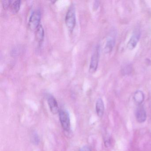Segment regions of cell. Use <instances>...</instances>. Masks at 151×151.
Wrapping results in <instances>:
<instances>
[{
    "label": "cell",
    "mask_w": 151,
    "mask_h": 151,
    "mask_svg": "<svg viewBox=\"0 0 151 151\" xmlns=\"http://www.w3.org/2000/svg\"><path fill=\"white\" fill-rule=\"evenodd\" d=\"M21 1L19 0L12 1L9 8L14 14L18 13L20 10L21 6Z\"/></svg>",
    "instance_id": "7c38bea8"
},
{
    "label": "cell",
    "mask_w": 151,
    "mask_h": 151,
    "mask_svg": "<svg viewBox=\"0 0 151 151\" xmlns=\"http://www.w3.org/2000/svg\"><path fill=\"white\" fill-rule=\"evenodd\" d=\"M65 23L69 30L72 32L76 24V11L73 5H71L68 9L65 17Z\"/></svg>",
    "instance_id": "6da1fadb"
},
{
    "label": "cell",
    "mask_w": 151,
    "mask_h": 151,
    "mask_svg": "<svg viewBox=\"0 0 151 151\" xmlns=\"http://www.w3.org/2000/svg\"><path fill=\"white\" fill-rule=\"evenodd\" d=\"M115 45V40L112 37H109L107 40L104 52L106 53H109L113 50Z\"/></svg>",
    "instance_id": "30bf717a"
},
{
    "label": "cell",
    "mask_w": 151,
    "mask_h": 151,
    "mask_svg": "<svg viewBox=\"0 0 151 151\" xmlns=\"http://www.w3.org/2000/svg\"><path fill=\"white\" fill-rule=\"evenodd\" d=\"M136 117L137 121L139 123H143L146 121L147 114L143 106L139 105L136 111Z\"/></svg>",
    "instance_id": "52a82bcc"
},
{
    "label": "cell",
    "mask_w": 151,
    "mask_h": 151,
    "mask_svg": "<svg viewBox=\"0 0 151 151\" xmlns=\"http://www.w3.org/2000/svg\"><path fill=\"white\" fill-rule=\"evenodd\" d=\"M99 1H94V4H93V8L94 10H97V9L99 8Z\"/></svg>",
    "instance_id": "9a60e30c"
},
{
    "label": "cell",
    "mask_w": 151,
    "mask_h": 151,
    "mask_svg": "<svg viewBox=\"0 0 151 151\" xmlns=\"http://www.w3.org/2000/svg\"><path fill=\"white\" fill-rule=\"evenodd\" d=\"M59 117L62 127L64 130L68 131L70 129V119L69 114L67 111L60 110L59 112Z\"/></svg>",
    "instance_id": "277c9868"
},
{
    "label": "cell",
    "mask_w": 151,
    "mask_h": 151,
    "mask_svg": "<svg viewBox=\"0 0 151 151\" xmlns=\"http://www.w3.org/2000/svg\"><path fill=\"white\" fill-rule=\"evenodd\" d=\"M105 110L104 102L102 99H99L96 102V111L97 115L99 117H101L103 115Z\"/></svg>",
    "instance_id": "ba28073f"
},
{
    "label": "cell",
    "mask_w": 151,
    "mask_h": 151,
    "mask_svg": "<svg viewBox=\"0 0 151 151\" xmlns=\"http://www.w3.org/2000/svg\"><path fill=\"white\" fill-rule=\"evenodd\" d=\"M134 101L135 102L140 105L144 101L145 99V95L143 92L140 91H137L134 93V97H133Z\"/></svg>",
    "instance_id": "8fae6325"
},
{
    "label": "cell",
    "mask_w": 151,
    "mask_h": 151,
    "mask_svg": "<svg viewBox=\"0 0 151 151\" xmlns=\"http://www.w3.org/2000/svg\"><path fill=\"white\" fill-rule=\"evenodd\" d=\"M79 151H91V148L88 147V146H85L81 147Z\"/></svg>",
    "instance_id": "2e32d148"
},
{
    "label": "cell",
    "mask_w": 151,
    "mask_h": 151,
    "mask_svg": "<svg viewBox=\"0 0 151 151\" xmlns=\"http://www.w3.org/2000/svg\"><path fill=\"white\" fill-rule=\"evenodd\" d=\"M32 141L34 144H38L40 140L38 136L37 133H34L32 136Z\"/></svg>",
    "instance_id": "5bb4252c"
},
{
    "label": "cell",
    "mask_w": 151,
    "mask_h": 151,
    "mask_svg": "<svg viewBox=\"0 0 151 151\" xmlns=\"http://www.w3.org/2000/svg\"><path fill=\"white\" fill-rule=\"evenodd\" d=\"M100 47L99 45L96 46L93 49L91 63H90L89 71L90 73H93L96 71L99 65V60Z\"/></svg>",
    "instance_id": "7a4b0ae2"
},
{
    "label": "cell",
    "mask_w": 151,
    "mask_h": 151,
    "mask_svg": "<svg viewBox=\"0 0 151 151\" xmlns=\"http://www.w3.org/2000/svg\"><path fill=\"white\" fill-rule=\"evenodd\" d=\"M11 2H12V1H9V0H7V1H2V6H3L4 9H7L9 8L10 7Z\"/></svg>",
    "instance_id": "4fadbf2b"
},
{
    "label": "cell",
    "mask_w": 151,
    "mask_h": 151,
    "mask_svg": "<svg viewBox=\"0 0 151 151\" xmlns=\"http://www.w3.org/2000/svg\"><path fill=\"white\" fill-rule=\"evenodd\" d=\"M47 102H48L50 110L53 114H55L57 113H59L60 110L59 109L58 102L53 96L52 95H49L47 99Z\"/></svg>",
    "instance_id": "8992f818"
},
{
    "label": "cell",
    "mask_w": 151,
    "mask_h": 151,
    "mask_svg": "<svg viewBox=\"0 0 151 151\" xmlns=\"http://www.w3.org/2000/svg\"><path fill=\"white\" fill-rule=\"evenodd\" d=\"M140 36V31L138 30H137L133 32V35L132 36L127 44V47L128 49L131 50L136 47L139 40Z\"/></svg>",
    "instance_id": "5b68a950"
},
{
    "label": "cell",
    "mask_w": 151,
    "mask_h": 151,
    "mask_svg": "<svg viewBox=\"0 0 151 151\" xmlns=\"http://www.w3.org/2000/svg\"><path fill=\"white\" fill-rule=\"evenodd\" d=\"M35 36L37 41L39 43H41L44 40L45 37V31L44 28L41 24L35 30Z\"/></svg>",
    "instance_id": "9c48e42d"
},
{
    "label": "cell",
    "mask_w": 151,
    "mask_h": 151,
    "mask_svg": "<svg viewBox=\"0 0 151 151\" xmlns=\"http://www.w3.org/2000/svg\"><path fill=\"white\" fill-rule=\"evenodd\" d=\"M41 16V13L40 10H35L32 13L29 21V28L31 29L35 30L39 26L40 24Z\"/></svg>",
    "instance_id": "3957f363"
}]
</instances>
